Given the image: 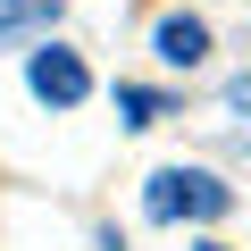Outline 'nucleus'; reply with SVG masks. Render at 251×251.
I'll use <instances>...</instances> for the list:
<instances>
[{
	"label": "nucleus",
	"mask_w": 251,
	"mask_h": 251,
	"mask_svg": "<svg viewBox=\"0 0 251 251\" xmlns=\"http://www.w3.org/2000/svg\"><path fill=\"white\" fill-rule=\"evenodd\" d=\"M117 117L126 126H159V117H176V100L168 92H143V84H117Z\"/></svg>",
	"instance_id": "39448f33"
},
{
	"label": "nucleus",
	"mask_w": 251,
	"mask_h": 251,
	"mask_svg": "<svg viewBox=\"0 0 251 251\" xmlns=\"http://www.w3.org/2000/svg\"><path fill=\"white\" fill-rule=\"evenodd\" d=\"M59 9H67V0H0V42H17V34H42V25H59Z\"/></svg>",
	"instance_id": "20e7f679"
},
{
	"label": "nucleus",
	"mask_w": 251,
	"mask_h": 251,
	"mask_svg": "<svg viewBox=\"0 0 251 251\" xmlns=\"http://www.w3.org/2000/svg\"><path fill=\"white\" fill-rule=\"evenodd\" d=\"M151 50H159L168 67H201V59H209V25L176 9V17H159V34H151Z\"/></svg>",
	"instance_id": "7ed1b4c3"
},
{
	"label": "nucleus",
	"mask_w": 251,
	"mask_h": 251,
	"mask_svg": "<svg viewBox=\"0 0 251 251\" xmlns=\"http://www.w3.org/2000/svg\"><path fill=\"white\" fill-rule=\"evenodd\" d=\"M25 84H34V100H50V109H75L84 92H92V67L75 59V50H34V67H25Z\"/></svg>",
	"instance_id": "f03ea898"
},
{
	"label": "nucleus",
	"mask_w": 251,
	"mask_h": 251,
	"mask_svg": "<svg viewBox=\"0 0 251 251\" xmlns=\"http://www.w3.org/2000/svg\"><path fill=\"white\" fill-rule=\"evenodd\" d=\"M143 209L159 226H176V218H226L234 209V184H218L209 168H159L151 193H143Z\"/></svg>",
	"instance_id": "f257e3e1"
},
{
	"label": "nucleus",
	"mask_w": 251,
	"mask_h": 251,
	"mask_svg": "<svg viewBox=\"0 0 251 251\" xmlns=\"http://www.w3.org/2000/svg\"><path fill=\"white\" fill-rule=\"evenodd\" d=\"M193 251H226V243H218V234H201V243H193Z\"/></svg>",
	"instance_id": "0eeeda50"
},
{
	"label": "nucleus",
	"mask_w": 251,
	"mask_h": 251,
	"mask_svg": "<svg viewBox=\"0 0 251 251\" xmlns=\"http://www.w3.org/2000/svg\"><path fill=\"white\" fill-rule=\"evenodd\" d=\"M226 109L243 117V134H251V75H234V84H226Z\"/></svg>",
	"instance_id": "423d86ee"
}]
</instances>
